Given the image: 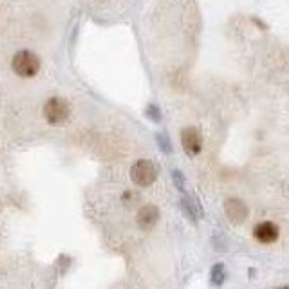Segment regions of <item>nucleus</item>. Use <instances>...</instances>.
<instances>
[{
    "mask_svg": "<svg viewBox=\"0 0 289 289\" xmlns=\"http://www.w3.org/2000/svg\"><path fill=\"white\" fill-rule=\"evenodd\" d=\"M159 221V210L154 204H144L137 211V226L143 231H150Z\"/></svg>",
    "mask_w": 289,
    "mask_h": 289,
    "instance_id": "obj_5",
    "label": "nucleus"
},
{
    "mask_svg": "<svg viewBox=\"0 0 289 289\" xmlns=\"http://www.w3.org/2000/svg\"><path fill=\"white\" fill-rule=\"evenodd\" d=\"M211 275H213V282L215 284H221L223 282V266H215L213 270H211Z\"/></svg>",
    "mask_w": 289,
    "mask_h": 289,
    "instance_id": "obj_8",
    "label": "nucleus"
},
{
    "mask_svg": "<svg viewBox=\"0 0 289 289\" xmlns=\"http://www.w3.org/2000/svg\"><path fill=\"white\" fill-rule=\"evenodd\" d=\"M172 176H174V181H176L177 188H179V190H183V188H184V179H183V176H181L179 170H174Z\"/></svg>",
    "mask_w": 289,
    "mask_h": 289,
    "instance_id": "obj_10",
    "label": "nucleus"
},
{
    "mask_svg": "<svg viewBox=\"0 0 289 289\" xmlns=\"http://www.w3.org/2000/svg\"><path fill=\"white\" fill-rule=\"evenodd\" d=\"M130 177L137 186H150L157 177V168L152 161L149 159H139L132 164L130 168Z\"/></svg>",
    "mask_w": 289,
    "mask_h": 289,
    "instance_id": "obj_2",
    "label": "nucleus"
},
{
    "mask_svg": "<svg viewBox=\"0 0 289 289\" xmlns=\"http://www.w3.org/2000/svg\"><path fill=\"white\" fill-rule=\"evenodd\" d=\"M157 139H159V143H161V149H163L164 152H170V141H166L163 136H159Z\"/></svg>",
    "mask_w": 289,
    "mask_h": 289,
    "instance_id": "obj_11",
    "label": "nucleus"
},
{
    "mask_svg": "<svg viewBox=\"0 0 289 289\" xmlns=\"http://www.w3.org/2000/svg\"><path fill=\"white\" fill-rule=\"evenodd\" d=\"M181 143H183V149L186 150L188 156H197L203 149V136L197 129L188 127L181 132Z\"/></svg>",
    "mask_w": 289,
    "mask_h": 289,
    "instance_id": "obj_4",
    "label": "nucleus"
},
{
    "mask_svg": "<svg viewBox=\"0 0 289 289\" xmlns=\"http://www.w3.org/2000/svg\"><path fill=\"white\" fill-rule=\"evenodd\" d=\"M147 114H149L150 119H154V122H159L161 117H159V110H157V107L150 105L149 109H147Z\"/></svg>",
    "mask_w": 289,
    "mask_h": 289,
    "instance_id": "obj_9",
    "label": "nucleus"
},
{
    "mask_svg": "<svg viewBox=\"0 0 289 289\" xmlns=\"http://www.w3.org/2000/svg\"><path fill=\"white\" fill-rule=\"evenodd\" d=\"M69 114H70V109L65 100L51 98L43 105V116H45V119L51 123V125H62V123H65Z\"/></svg>",
    "mask_w": 289,
    "mask_h": 289,
    "instance_id": "obj_3",
    "label": "nucleus"
},
{
    "mask_svg": "<svg viewBox=\"0 0 289 289\" xmlns=\"http://www.w3.org/2000/svg\"><path fill=\"white\" fill-rule=\"evenodd\" d=\"M224 213H226V217L231 221V223H243V221L248 217V213H250V210H248V206L243 203V201L230 199L226 204H224Z\"/></svg>",
    "mask_w": 289,
    "mask_h": 289,
    "instance_id": "obj_7",
    "label": "nucleus"
},
{
    "mask_svg": "<svg viewBox=\"0 0 289 289\" xmlns=\"http://www.w3.org/2000/svg\"><path fill=\"white\" fill-rule=\"evenodd\" d=\"M278 233H280L278 226L275 223H270V221H264V223L257 224V228L253 231L255 238L262 244H273L278 238Z\"/></svg>",
    "mask_w": 289,
    "mask_h": 289,
    "instance_id": "obj_6",
    "label": "nucleus"
},
{
    "mask_svg": "<svg viewBox=\"0 0 289 289\" xmlns=\"http://www.w3.org/2000/svg\"><path fill=\"white\" fill-rule=\"evenodd\" d=\"M11 67L16 75L22 76V78H33V76L38 75L40 70V58L33 51L28 49H22L13 56Z\"/></svg>",
    "mask_w": 289,
    "mask_h": 289,
    "instance_id": "obj_1",
    "label": "nucleus"
}]
</instances>
